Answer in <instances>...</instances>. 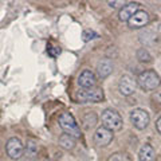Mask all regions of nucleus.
Masks as SVG:
<instances>
[{
	"label": "nucleus",
	"instance_id": "nucleus-1",
	"mask_svg": "<svg viewBox=\"0 0 161 161\" xmlns=\"http://www.w3.org/2000/svg\"><path fill=\"white\" fill-rule=\"evenodd\" d=\"M137 83L140 85L141 89L147 90V92H152L161 85V78L153 70H147V71H142L138 75Z\"/></svg>",
	"mask_w": 161,
	"mask_h": 161
},
{
	"label": "nucleus",
	"instance_id": "nucleus-2",
	"mask_svg": "<svg viewBox=\"0 0 161 161\" xmlns=\"http://www.w3.org/2000/svg\"><path fill=\"white\" fill-rule=\"evenodd\" d=\"M101 119H102V126L109 129L110 132H117V130L122 129L124 121L115 110H112V109L103 110Z\"/></svg>",
	"mask_w": 161,
	"mask_h": 161
},
{
	"label": "nucleus",
	"instance_id": "nucleus-3",
	"mask_svg": "<svg viewBox=\"0 0 161 161\" xmlns=\"http://www.w3.org/2000/svg\"><path fill=\"white\" fill-rule=\"evenodd\" d=\"M58 122H59V126L64 130V133L73 136L74 138L80 137V129L71 113H67V112L62 113L59 115Z\"/></svg>",
	"mask_w": 161,
	"mask_h": 161
},
{
	"label": "nucleus",
	"instance_id": "nucleus-4",
	"mask_svg": "<svg viewBox=\"0 0 161 161\" xmlns=\"http://www.w3.org/2000/svg\"><path fill=\"white\" fill-rule=\"evenodd\" d=\"M77 98L79 102H101L103 99V92L101 87H92V89H82L77 93Z\"/></svg>",
	"mask_w": 161,
	"mask_h": 161
},
{
	"label": "nucleus",
	"instance_id": "nucleus-5",
	"mask_svg": "<svg viewBox=\"0 0 161 161\" xmlns=\"http://www.w3.org/2000/svg\"><path fill=\"white\" fill-rule=\"evenodd\" d=\"M6 150H7V154L9 156V158L12 160H19L22 158V156L24 153V147L22 144V141L16 137H12L7 141L6 144Z\"/></svg>",
	"mask_w": 161,
	"mask_h": 161
},
{
	"label": "nucleus",
	"instance_id": "nucleus-6",
	"mask_svg": "<svg viewBox=\"0 0 161 161\" xmlns=\"http://www.w3.org/2000/svg\"><path fill=\"white\" fill-rule=\"evenodd\" d=\"M130 121L134 125V128H137L140 130H142L148 126L150 117L147 110L144 109H134L132 113H130Z\"/></svg>",
	"mask_w": 161,
	"mask_h": 161
},
{
	"label": "nucleus",
	"instance_id": "nucleus-7",
	"mask_svg": "<svg viewBox=\"0 0 161 161\" xmlns=\"http://www.w3.org/2000/svg\"><path fill=\"white\" fill-rule=\"evenodd\" d=\"M136 87H137V80H136L132 75L125 74L121 77L119 83H118V89L122 95H132L136 92Z\"/></svg>",
	"mask_w": 161,
	"mask_h": 161
},
{
	"label": "nucleus",
	"instance_id": "nucleus-8",
	"mask_svg": "<svg viewBox=\"0 0 161 161\" xmlns=\"http://www.w3.org/2000/svg\"><path fill=\"white\" fill-rule=\"evenodd\" d=\"M113 140V132H110L109 129L101 126L95 130L94 133V142L98 147H108Z\"/></svg>",
	"mask_w": 161,
	"mask_h": 161
},
{
	"label": "nucleus",
	"instance_id": "nucleus-9",
	"mask_svg": "<svg viewBox=\"0 0 161 161\" xmlns=\"http://www.w3.org/2000/svg\"><path fill=\"white\" fill-rule=\"evenodd\" d=\"M149 20H150L149 14L147 11H141V9H138V11L128 20V24H129L130 28H142L149 23Z\"/></svg>",
	"mask_w": 161,
	"mask_h": 161
},
{
	"label": "nucleus",
	"instance_id": "nucleus-10",
	"mask_svg": "<svg viewBox=\"0 0 161 161\" xmlns=\"http://www.w3.org/2000/svg\"><path fill=\"white\" fill-rule=\"evenodd\" d=\"M95 82H97V78L93 71L90 70H85V71L80 73V75L78 77V83L82 89H92L95 87Z\"/></svg>",
	"mask_w": 161,
	"mask_h": 161
},
{
	"label": "nucleus",
	"instance_id": "nucleus-11",
	"mask_svg": "<svg viewBox=\"0 0 161 161\" xmlns=\"http://www.w3.org/2000/svg\"><path fill=\"white\" fill-rule=\"evenodd\" d=\"M138 3H128L119 9L118 18L121 22H128V20L133 16V15L138 11Z\"/></svg>",
	"mask_w": 161,
	"mask_h": 161
},
{
	"label": "nucleus",
	"instance_id": "nucleus-12",
	"mask_svg": "<svg viewBox=\"0 0 161 161\" xmlns=\"http://www.w3.org/2000/svg\"><path fill=\"white\" fill-rule=\"evenodd\" d=\"M113 73V62L110 59H102L97 64V74L99 78H106Z\"/></svg>",
	"mask_w": 161,
	"mask_h": 161
},
{
	"label": "nucleus",
	"instance_id": "nucleus-13",
	"mask_svg": "<svg viewBox=\"0 0 161 161\" xmlns=\"http://www.w3.org/2000/svg\"><path fill=\"white\" fill-rule=\"evenodd\" d=\"M140 161H154L156 158V152L152 145L145 144L140 149Z\"/></svg>",
	"mask_w": 161,
	"mask_h": 161
},
{
	"label": "nucleus",
	"instance_id": "nucleus-14",
	"mask_svg": "<svg viewBox=\"0 0 161 161\" xmlns=\"http://www.w3.org/2000/svg\"><path fill=\"white\" fill-rule=\"evenodd\" d=\"M59 145H60V147H62L63 149L71 150V149H74V147H75V138L73 137V136L64 133V134H62V136L59 137Z\"/></svg>",
	"mask_w": 161,
	"mask_h": 161
},
{
	"label": "nucleus",
	"instance_id": "nucleus-15",
	"mask_svg": "<svg viewBox=\"0 0 161 161\" xmlns=\"http://www.w3.org/2000/svg\"><path fill=\"white\" fill-rule=\"evenodd\" d=\"M95 124H97V114L94 112H89L83 115V126L86 129L95 126Z\"/></svg>",
	"mask_w": 161,
	"mask_h": 161
},
{
	"label": "nucleus",
	"instance_id": "nucleus-16",
	"mask_svg": "<svg viewBox=\"0 0 161 161\" xmlns=\"http://www.w3.org/2000/svg\"><path fill=\"white\" fill-rule=\"evenodd\" d=\"M26 152H27V156L28 158H32L38 154V144L35 140H28L27 141V147H26Z\"/></svg>",
	"mask_w": 161,
	"mask_h": 161
},
{
	"label": "nucleus",
	"instance_id": "nucleus-17",
	"mask_svg": "<svg viewBox=\"0 0 161 161\" xmlns=\"http://www.w3.org/2000/svg\"><path fill=\"white\" fill-rule=\"evenodd\" d=\"M108 161H132V158L129 157L128 153H124V152H117V153H113L110 157L108 158Z\"/></svg>",
	"mask_w": 161,
	"mask_h": 161
},
{
	"label": "nucleus",
	"instance_id": "nucleus-18",
	"mask_svg": "<svg viewBox=\"0 0 161 161\" xmlns=\"http://www.w3.org/2000/svg\"><path fill=\"white\" fill-rule=\"evenodd\" d=\"M137 59L141 62H150L152 60V55L149 54L147 48H140L137 51Z\"/></svg>",
	"mask_w": 161,
	"mask_h": 161
},
{
	"label": "nucleus",
	"instance_id": "nucleus-19",
	"mask_svg": "<svg viewBox=\"0 0 161 161\" xmlns=\"http://www.w3.org/2000/svg\"><path fill=\"white\" fill-rule=\"evenodd\" d=\"M97 36H98L97 32L92 31V30H85L83 34H82V38H83L85 42H89V40H92V39H95Z\"/></svg>",
	"mask_w": 161,
	"mask_h": 161
},
{
	"label": "nucleus",
	"instance_id": "nucleus-20",
	"mask_svg": "<svg viewBox=\"0 0 161 161\" xmlns=\"http://www.w3.org/2000/svg\"><path fill=\"white\" fill-rule=\"evenodd\" d=\"M152 101H153V105H161V92H157L152 95Z\"/></svg>",
	"mask_w": 161,
	"mask_h": 161
},
{
	"label": "nucleus",
	"instance_id": "nucleus-21",
	"mask_svg": "<svg viewBox=\"0 0 161 161\" xmlns=\"http://www.w3.org/2000/svg\"><path fill=\"white\" fill-rule=\"evenodd\" d=\"M156 129H157V132L161 134V117L156 121Z\"/></svg>",
	"mask_w": 161,
	"mask_h": 161
},
{
	"label": "nucleus",
	"instance_id": "nucleus-22",
	"mask_svg": "<svg viewBox=\"0 0 161 161\" xmlns=\"http://www.w3.org/2000/svg\"><path fill=\"white\" fill-rule=\"evenodd\" d=\"M23 161H34V160H32V158H28V157H27L26 160H23Z\"/></svg>",
	"mask_w": 161,
	"mask_h": 161
},
{
	"label": "nucleus",
	"instance_id": "nucleus-23",
	"mask_svg": "<svg viewBox=\"0 0 161 161\" xmlns=\"http://www.w3.org/2000/svg\"><path fill=\"white\" fill-rule=\"evenodd\" d=\"M160 32H161V27H160Z\"/></svg>",
	"mask_w": 161,
	"mask_h": 161
}]
</instances>
